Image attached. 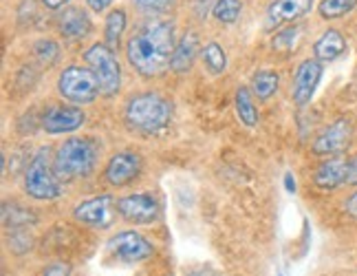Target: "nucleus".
<instances>
[{
	"label": "nucleus",
	"instance_id": "29",
	"mask_svg": "<svg viewBox=\"0 0 357 276\" xmlns=\"http://www.w3.org/2000/svg\"><path fill=\"white\" fill-rule=\"evenodd\" d=\"M298 27H289V29H284L280 31L276 38H273V49H289L291 43H296V38H298Z\"/></svg>",
	"mask_w": 357,
	"mask_h": 276
},
{
	"label": "nucleus",
	"instance_id": "3",
	"mask_svg": "<svg viewBox=\"0 0 357 276\" xmlns=\"http://www.w3.org/2000/svg\"><path fill=\"white\" fill-rule=\"evenodd\" d=\"M100 159V146L98 142L89 140V137H71L58 146L56 155H53V168L56 175L64 182H77V179H86Z\"/></svg>",
	"mask_w": 357,
	"mask_h": 276
},
{
	"label": "nucleus",
	"instance_id": "25",
	"mask_svg": "<svg viewBox=\"0 0 357 276\" xmlns=\"http://www.w3.org/2000/svg\"><path fill=\"white\" fill-rule=\"evenodd\" d=\"M243 13L241 0H216L212 7V16L221 24H234Z\"/></svg>",
	"mask_w": 357,
	"mask_h": 276
},
{
	"label": "nucleus",
	"instance_id": "16",
	"mask_svg": "<svg viewBox=\"0 0 357 276\" xmlns=\"http://www.w3.org/2000/svg\"><path fill=\"white\" fill-rule=\"evenodd\" d=\"M313 7V0H273L267 9V29H278L287 22H296L307 16Z\"/></svg>",
	"mask_w": 357,
	"mask_h": 276
},
{
	"label": "nucleus",
	"instance_id": "31",
	"mask_svg": "<svg viewBox=\"0 0 357 276\" xmlns=\"http://www.w3.org/2000/svg\"><path fill=\"white\" fill-rule=\"evenodd\" d=\"M347 186H357V155L349 157V173H347Z\"/></svg>",
	"mask_w": 357,
	"mask_h": 276
},
{
	"label": "nucleus",
	"instance_id": "12",
	"mask_svg": "<svg viewBox=\"0 0 357 276\" xmlns=\"http://www.w3.org/2000/svg\"><path fill=\"white\" fill-rule=\"evenodd\" d=\"M117 212V201L111 195H98L77 203L73 208V219L91 228H108Z\"/></svg>",
	"mask_w": 357,
	"mask_h": 276
},
{
	"label": "nucleus",
	"instance_id": "17",
	"mask_svg": "<svg viewBox=\"0 0 357 276\" xmlns=\"http://www.w3.org/2000/svg\"><path fill=\"white\" fill-rule=\"evenodd\" d=\"M201 40L197 31H188L181 38L176 40V47L172 51L170 58V71L172 73H188L192 66H195V60L201 53Z\"/></svg>",
	"mask_w": 357,
	"mask_h": 276
},
{
	"label": "nucleus",
	"instance_id": "28",
	"mask_svg": "<svg viewBox=\"0 0 357 276\" xmlns=\"http://www.w3.org/2000/svg\"><path fill=\"white\" fill-rule=\"evenodd\" d=\"M9 250L13 254H26L33 247V239H31V234L24 230H11V237H9Z\"/></svg>",
	"mask_w": 357,
	"mask_h": 276
},
{
	"label": "nucleus",
	"instance_id": "35",
	"mask_svg": "<svg viewBox=\"0 0 357 276\" xmlns=\"http://www.w3.org/2000/svg\"><path fill=\"white\" fill-rule=\"evenodd\" d=\"M66 3H68V0H43V5H45L47 9H53V11H56V9H62Z\"/></svg>",
	"mask_w": 357,
	"mask_h": 276
},
{
	"label": "nucleus",
	"instance_id": "10",
	"mask_svg": "<svg viewBox=\"0 0 357 276\" xmlns=\"http://www.w3.org/2000/svg\"><path fill=\"white\" fill-rule=\"evenodd\" d=\"M142 170H144L142 155L130 153V150H121V153H115L111 159L106 161L104 179H106L108 186L123 188V186H130L132 182H137Z\"/></svg>",
	"mask_w": 357,
	"mask_h": 276
},
{
	"label": "nucleus",
	"instance_id": "26",
	"mask_svg": "<svg viewBox=\"0 0 357 276\" xmlns=\"http://www.w3.org/2000/svg\"><path fill=\"white\" fill-rule=\"evenodd\" d=\"M33 55L43 66H53L60 58V47L53 40H38L33 45Z\"/></svg>",
	"mask_w": 357,
	"mask_h": 276
},
{
	"label": "nucleus",
	"instance_id": "30",
	"mask_svg": "<svg viewBox=\"0 0 357 276\" xmlns=\"http://www.w3.org/2000/svg\"><path fill=\"white\" fill-rule=\"evenodd\" d=\"M71 274H73V268L71 263H66V261H56V263H49L43 270V276H71Z\"/></svg>",
	"mask_w": 357,
	"mask_h": 276
},
{
	"label": "nucleus",
	"instance_id": "15",
	"mask_svg": "<svg viewBox=\"0 0 357 276\" xmlns=\"http://www.w3.org/2000/svg\"><path fill=\"white\" fill-rule=\"evenodd\" d=\"M58 31L66 43H82L93 31V22L89 13L79 7H68L60 13L58 18Z\"/></svg>",
	"mask_w": 357,
	"mask_h": 276
},
{
	"label": "nucleus",
	"instance_id": "24",
	"mask_svg": "<svg viewBox=\"0 0 357 276\" xmlns=\"http://www.w3.org/2000/svg\"><path fill=\"white\" fill-rule=\"evenodd\" d=\"M357 7V0H320L318 13L322 20H340Z\"/></svg>",
	"mask_w": 357,
	"mask_h": 276
},
{
	"label": "nucleus",
	"instance_id": "14",
	"mask_svg": "<svg viewBox=\"0 0 357 276\" xmlns=\"http://www.w3.org/2000/svg\"><path fill=\"white\" fill-rule=\"evenodd\" d=\"M347 173H349V157L333 155L318 164V168L313 170V184L320 190H335L340 186H347Z\"/></svg>",
	"mask_w": 357,
	"mask_h": 276
},
{
	"label": "nucleus",
	"instance_id": "4",
	"mask_svg": "<svg viewBox=\"0 0 357 276\" xmlns=\"http://www.w3.org/2000/svg\"><path fill=\"white\" fill-rule=\"evenodd\" d=\"M24 192L36 201H53L62 195V179L53 168V157L49 148H40L26 164L22 177Z\"/></svg>",
	"mask_w": 357,
	"mask_h": 276
},
{
	"label": "nucleus",
	"instance_id": "13",
	"mask_svg": "<svg viewBox=\"0 0 357 276\" xmlns=\"http://www.w3.org/2000/svg\"><path fill=\"white\" fill-rule=\"evenodd\" d=\"M84 122H86V113L82 108L51 104L45 110L43 119H40V126L49 135H66V133H75L77 129H82Z\"/></svg>",
	"mask_w": 357,
	"mask_h": 276
},
{
	"label": "nucleus",
	"instance_id": "22",
	"mask_svg": "<svg viewBox=\"0 0 357 276\" xmlns=\"http://www.w3.org/2000/svg\"><path fill=\"white\" fill-rule=\"evenodd\" d=\"M126 24H128V20H126V11L123 9H113L108 13L106 24H104V43L113 51H117V47L121 43V36L126 31Z\"/></svg>",
	"mask_w": 357,
	"mask_h": 276
},
{
	"label": "nucleus",
	"instance_id": "36",
	"mask_svg": "<svg viewBox=\"0 0 357 276\" xmlns=\"http://www.w3.org/2000/svg\"><path fill=\"white\" fill-rule=\"evenodd\" d=\"M278 276H282V274H278Z\"/></svg>",
	"mask_w": 357,
	"mask_h": 276
},
{
	"label": "nucleus",
	"instance_id": "1",
	"mask_svg": "<svg viewBox=\"0 0 357 276\" xmlns=\"http://www.w3.org/2000/svg\"><path fill=\"white\" fill-rule=\"evenodd\" d=\"M174 47V22L168 18H153L128 38L126 60L137 75L146 80L161 78L170 68Z\"/></svg>",
	"mask_w": 357,
	"mask_h": 276
},
{
	"label": "nucleus",
	"instance_id": "2",
	"mask_svg": "<svg viewBox=\"0 0 357 276\" xmlns=\"http://www.w3.org/2000/svg\"><path fill=\"white\" fill-rule=\"evenodd\" d=\"M174 106L168 98H163L157 91L137 93L126 102L123 108V122L135 133L142 135H157L166 131L172 122Z\"/></svg>",
	"mask_w": 357,
	"mask_h": 276
},
{
	"label": "nucleus",
	"instance_id": "19",
	"mask_svg": "<svg viewBox=\"0 0 357 276\" xmlns=\"http://www.w3.org/2000/svg\"><path fill=\"white\" fill-rule=\"evenodd\" d=\"M38 217L33 210L22 208L20 203H3V226L5 230H24L33 226Z\"/></svg>",
	"mask_w": 357,
	"mask_h": 276
},
{
	"label": "nucleus",
	"instance_id": "8",
	"mask_svg": "<svg viewBox=\"0 0 357 276\" xmlns=\"http://www.w3.org/2000/svg\"><path fill=\"white\" fill-rule=\"evenodd\" d=\"M353 140V119L351 117H337L313 137L311 153L318 157H333L342 155L351 146Z\"/></svg>",
	"mask_w": 357,
	"mask_h": 276
},
{
	"label": "nucleus",
	"instance_id": "6",
	"mask_svg": "<svg viewBox=\"0 0 357 276\" xmlns=\"http://www.w3.org/2000/svg\"><path fill=\"white\" fill-rule=\"evenodd\" d=\"M84 62L93 68V73L98 75L102 95L113 98L121 89V66L115 51L106 43H95L84 51Z\"/></svg>",
	"mask_w": 357,
	"mask_h": 276
},
{
	"label": "nucleus",
	"instance_id": "33",
	"mask_svg": "<svg viewBox=\"0 0 357 276\" xmlns=\"http://www.w3.org/2000/svg\"><path fill=\"white\" fill-rule=\"evenodd\" d=\"M344 212H347L349 217L357 219V190L353 192V195L347 197V201H344Z\"/></svg>",
	"mask_w": 357,
	"mask_h": 276
},
{
	"label": "nucleus",
	"instance_id": "32",
	"mask_svg": "<svg viewBox=\"0 0 357 276\" xmlns=\"http://www.w3.org/2000/svg\"><path fill=\"white\" fill-rule=\"evenodd\" d=\"M86 5L93 13H104L108 7L113 5V0H86Z\"/></svg>",
	"mask_w": 357,
	"mask_h": 276
},
{
	"label": "nucleus",
	"instance_id": "27",
	"mask_svg": "<svg viewBox=\"0 0 357 276\" xmlns=\"http://www.w3.org/2000/svg\"><path fill=\"white\" fill-rule=\"evenodd\" d=\"M132 7L137 11L146 13V16H166L172 11L174 0H132Z\"/></svg>",
	"mask_w": 357,
	"mask_h": 276
},
{
	"label": "nucleus",
	"instance_id": "23",
	"mask_svg": "<svg viewBox=\"0 0 357 276\" xmlns=\"http://www.w3.org/2000/svg\"><path fill=\"white\" fill-rule=\"evenodd\" d=\"M201 58H203L205 66H208V71L212 75L225 73V68H227V53H225V49L218 43H208V45H205L203 51H201Z\"/></svg>",
	"mask_w": 357,
	"mask_h": 276
},
{
	"label": "nucleus",
	"instance_id": "9",
	"mask_svg": "<svg viewBox=\"0 0 357 276\" xmlns=\"http://www.w3.org/2000/svg\"><path fill=\"white\" fill-rule=\"evenodd\" d=\"M117 215L132 226H150L161 215V203L153 192H132L117 199Z\"/></svg>",
	"mask_w": 357,
	"mask_h": 276
},
{
	"label": "nucleus",
	"instance_id": "18",
	"mask_svg": "<svg viewBox=\"0 0 357 276\" xmlns=\"http://www.w3.org/2000/svg\"><path fill=\"white\" fill-rule=\"evenodd\" d=\"M347 49H349V43L344 34L340 29H326L313 43V58H318L320 62H335L347 53Z\"/></svg>",
	"mask_w": 357,
	"mask_h": 276
},
{
	"label": "nucleus",
	"instance_id": "20",
	"mask_svg": "<svg viewBox=\"0 0 357 276\" xmlns=\"http://www.w3.org/2000/svg\"><path fill=\"white\" fill-rule=\"evenodd\" d=\"M278 87H280V75L276 71H271V68H260V71L254 73L250 89L254 93V98L265 102L271 98V95H276Z\"/></svg>",
	"mask_w": 357,
	"mask_h": 276
},
{
	"label": "nucleus",
	"instance_id": "11",
	"mask_svg": "<svg viewBox=\"0 0 357 276\" xmlns=\"http://www.w3.org/2000/svg\"><path fill=\"white\" fill-rule=\"evenodd\" d=\"M322 71H324V66L318 58H307L298 64L294 82H291V100L296 106L302 108L313 100V95L318 91V85L322 80Z\"/></svg>",
	"mask_w": 357,
	"mask_h": 276
},
{
	"label": "nucleus",
	"instance_id": "5",
	"mask_svg": "<svg viewBox=\"0 0 357 276\" xmlns=\"http://www.w3.org/2000/svg\"><path fill=\"white\" fill-rule=\"evenodd\" d=\"M58 93L66 102L84 106L98 100L102 87L91 66L71 64V66H66L58 78Z\"/></svg>",
	"mask_w": 357,
	"mask_h": 276
},
{
	"label": "nucleus",
	"instance_id": "34",
	"mask_svg": "<svg viewBox=\"0 0 357 276\" xmlns=\"http://www.w3.org/2000/svg\"><path fill=\"white\" fill-rule=\"evenodd\" d=\"M284 190L289 192V195H294V192H296V179H294L291 173L284 175Z\"/></svg>",
	"mask_w": 357,
	"mask_h": 276
},
{
	"label": "nucleus",
	"instance_id": "7",
	"mask_svg": "<svg viewBox=\"0 0 357 276\" xmlns=\"http://www.w3.org/2000/svg\"><path fill=\"white\" fill-rule=\"evenodd\" d=\"M106 254L111 256V261H115V263L135 266V263H144V261L153 256L155 245L150 243L142 232L123 230V232L113 234V237L106 241Z\"/></svg>",
	"mask_w": 357,
	"mask_h": 276
},
{
	"label": "nucleus",
	"instance_id": "21",
	"mask_svg": "<svg viewBox=\"0 0 357 276\" xmlns=\"http://www.w3.org/2000/svg\"><path fill=\"white\" fill-rule=\"evenodd\" d=\"M234 106H236V115H238V119L245 124V126L254 129L256 124H258V108H256L254 93H252L250 87H238V89H236Z\"/></svg>",
	"mask_w": 357,
	"mask_h": 276
}]
</instances>
